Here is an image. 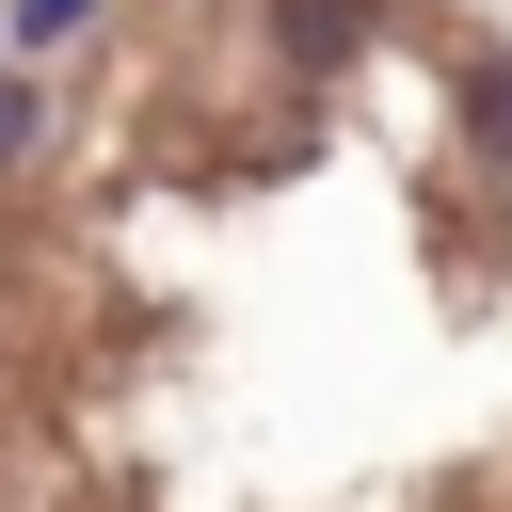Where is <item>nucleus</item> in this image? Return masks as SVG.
Segmentation results:
<instances>
[{"instance_id": "1", "label": "nucleus", "mask_w": 512, "mask_h": 512, "mask_svg": "<svg viewBox=\"0 0 512 512\" xmlns=\"http://www.w3.org/2000/svg\"><path fill=\"white\" fill-rule=\"evenodd\" d=\"M96 0H16V48H48V32H80Z\"/></svg>"}]
</instances>
